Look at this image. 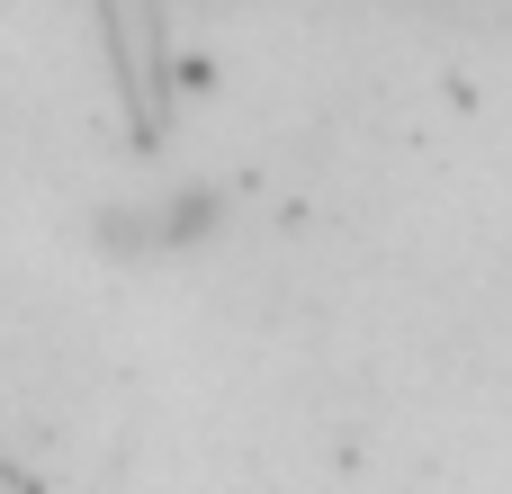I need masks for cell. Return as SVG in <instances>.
I'll return each mask as SVG.
<instances>
[{"mask_svg": "<svg viewBox=\"0 0 512 494\" xmlns=\"http://www.w3.org/2000/svg\"><path fill=\"white\" fill-rule=\"evenodd\" d=\"M396 9H414V18H495L504 0H396Z\"/></svg>", "mask_w": 512, "mask_h": 494, "instance_id": "obj_1", "label": "cell"}]
</instances>
